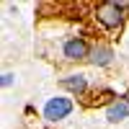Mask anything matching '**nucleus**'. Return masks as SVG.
<instances>
[{
    "label": "nucleus",
    "instance_id": "obj_3",
    "mask_svg": "<svg viewBox=\"0 0 129 129\" xmlns=\"http://www.w3.org/2000/svg\"><path fill=\"white\" fill-rule=\"evenodd\" d=\"M62 52H64L67 59H85L90 54V49H88V44H85L83 39H67L64 47H62Z\"/></svg>",
    "mask_w": 129,
    "mask_h": 129
},
{
    "label": "nucleus",
    "instance_id": "obj_7",
    "mask_svg": "<svg viewBox=\"0 0 129 129\" xmlns=\"http://www.w3.org/2000/svg\"><path fill=\"white\" fill-rule=\"evenodd\" d=\"M10 83H13V72H5V75H3V85H5V88H8Z\"/></svg>",
    "mask_w": 129,
    "mask_h": 129
},
{
    "label": "nucleus",
    "instance_id": "obj_6",
    "mask_svg": "<svg viewBox=\"0 0 129 129\" xmlns=\"http://www.w3.org/2000/svg\"><path fill=\"white\" fill-rule=\"evenodd\" d=\"M111 49L109 47H95L93 52H90V59H93V64H109L111 62Z\"/></svg>",
    "mask_w": 129,
    "mask_h": 129
},
{
    "label": "nucleus",
    "instance_id": "obj_2",
    "mask_svg": "<svg viewBox=\"0 0 129 129\" xmlns=\"http://www.w3.org/2000/svg\"><path fill=\"white\" fill-rule=\"evenodd\" d=\"M70 111H72V101L57 95V98H49L47 101V106H44V119L47 121H59V119H64V116H70Z\"/></svg>",
    "mask_w": 129,
    "mask_h": 129
},
{
    "label": "nucleus",
    "instance_id": "obj_5",
    "mask_svg": "<svg viewBox=\"0 0 129 129\" xmlns=\"http://www.w3.org/2000/svg\"><path fill=\"white\" fill-rule=\"evenodd\" d=\"M124 116H129V103L126 101H119V103H114L109 111H106V119L109 121H121Z\"/></svg>",
    "mask_w": 129,
    "mask_h": 129
},
{
    "label": "nucleus",
    "instance_id": "obj_4",
    "mask_svg": "<svg viewBox=\"0 0 129 129\" xmlns=\"http://www.w3.org/2000/svg\"><path fill=\"white\" fill-rule=\"evenodd\" d=\"M62 88H67L72 93H83L88 88V80H85V75H70V78H62Z\"/></svg>",
    "mask_w": 129,
    "mask_h": 129
},
{
    "label": "nucleus",
    "instance_id": "obj_1",
    "mask_svg": "<svg viewBox=\"0 0 129 129\" xmlns=\"http://www.w3.org/2000/svg\"><path fill=\"white\" fill-rule=\"evenodd\" d=\"M126 8H129V3H101L95 16L106 28H116V26H121V10H126Z\"/></svg>",
    "mask_w": 129,
    "mask_h": 129
}]
</instances>
